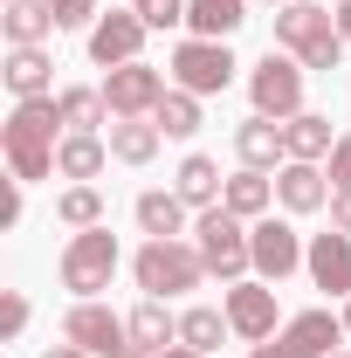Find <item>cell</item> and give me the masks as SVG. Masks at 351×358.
I'll return each mask as SVG.
<instances>
[{
    "label": "cell",
    "mask_w": 351,
    "mask_h": 358,
    "mask_svg": "<svg viewBox=\"0 0 351 358\" xmlns=\"http://www.w3.org/2000/svg\"><path fill=\"white\" fill-rule=\"evenodd\" d=\"M62 103L55 96H21L14 103V117H7V173L21 179V186H35V179L55 173V145H62Z\"/></svg>",
    "instance_id": "cell-1"
},
{
    "label": "cell",
    "mask_w": 351,
    "mask_h": 358,
    "mask_svg": "<svg viewBox=\"0 0 351 358\" xmlns=\"http://www.w3.org/2000/svg\"><path fill=\"white\" fill-rule=\"evenodd\" d=\"M275 42L289 48L303 69H338L345 62V35H338V14L317 7V0H289L275 14Z\"/></svg>",
    "instance_id": "cell-2"
},
{
    "label": "cell",
    "mask_w": 351,
    "mask_h": 358,
    "mask_svg": "<svg viewBox=\"0 0 351 358\" xmlns=\"http://www.w3.org/2000/svg\"><path fill=\"white\" fill-rule=\"evenodd\" d=\"M117 262H124V255H117V234H110V227H76L69 248H62V289H76V303H89V296L110 289Z\"/></svg>",
    "instance_id": "cell-3"
},
{
    "label": "cell",
    "mask_w": 351,
    "mask_h": 358,
    "mask_svg": "<svg viewBox=\"0 0 351 358\" xmlns=\"http://www.w3.org/2000/svg\"><path fill=\"white\" fill-rule=\"evenodd\" d=\"M193 248L207 255V275L220 282H248V268H255V248H248V221L241 214H227V207H207L200 221H193Z\"/></svg>",
    "instance_id": "cell-4"
},
{
    "label": "cell",
    "mask_w": 351,
    "mask_h": 358,
    "mask_svg": "<svg viewBox=\"0 0 351 358\" xmlns=\"http://www.w3.org/2000/svg\"><path fill=\"white\" fill-rule=\"evenodd\" d=\"M131 268H138V289L166 303V296H179V289H200L207 255H200V248H186V241H145Z\"/></svg>",
    "instance_id": "cell-5"
},
{
    "label": "cell",
    "mask_w": 351,
    "mask_h": 358,
    "mask_svg": "<svg viewBox=\"0 0 351 358\" xmlns=\"http://www.w3.org/2000/svg\"><path fill=\"white\" fill-rule=\"evenodd\" d=\"M248 96H255V117L289 124V117L303 110V62H289V55H275V48H268L262 62L248 69Z\"/></svg>",
    "instance_id": "cell-6"
},
{
    "label": "cell",
    "mask_w": 351,
    "mask_h": 358,
    "mask_svg": "<svg viewBox=\"0 0 351 358\" xmlns=\"http://www.w3.org/2000/svg\"><path fill=\"white\" fill-rule=\"evenodd\" d=\"M234 55H227V42H200V35H186V42L173 48V83L193 90V96H220V90L234 83Z\"/></svg>",
    "instance_id": "cell-7"
},
{
    "label": "cell",
    "mask_w": 351,
    "mask_h": 358,
    "mask_svg": "<svg viewBox=\"0 0 351 358\" xmlns=\"http://www.w3.org/2000/svg\"><path fill=\"white\" fill-rule=\"evenodd\" d=\"M62 338H69V345H83L89 358H117L124 345H131V317H117L110 303H96V296H89V303H76V310L62 317Z\"/></svg>",
    "instance_id": "cell-8"
},
{
    "label": "cell",
    "mask_w": 351,
    "mask_h": 358,
    "mask_svg": "<svg viewBox=\"0 0 351 358\" xmlns=\"http://www.w3.org/2000/svg\"><path fill=\"white\" fill-rule=\"evenodd\" d=\"M248 248H255V275H262V282H282V275H296V268H303V234H296V227L289 221H248Z\"/></svg>",
    "instance_id": "cell-9"
},
{
    "label": "cell",
    "mask_w": 351,
    "mask_h": 358,
    "mask_svg": "<svg viewBox=\"0 0 351 358\" xmlns=\"http://www.w3.org/2000/svg\"><path fill=\"white\" fill-rule=\"evenodd\" d=\"M159 96H166V76H159L152 62H117V69L103 76V103H110V117H152Z\"/></svg>",
    "instance_id": "cell-10"
},
{
    "label": "cell",
    "mask_w": 351,
    "mask_h": 358,
    "mask_svg": "<svg viewBox=\"0 0 351 358\" xmlns=\"http://www.w3.org/2000/svg\"><path fill=\"white\" fill-rule=\"evenodd\" d=\"M220 310L234 324V338H248V345H268L275 338V282H234L227 296H220Z\"/></svg>",
    "instance_id": "cell-11"
},
{
    "label": "cell",
    "mask_w": 351,
    "mask_h": 358,
    "mask_svg": "<svg viewBox=\"0 0 351 358\" xmlns=\"http://www.w3.org/2000/svg\"><path fill=\"white\" fill-rule=\"evenodd\" d=\"M351 331H345V317H331V310H303V317H289L282 331H275V358H338L331 345H345Z\"/></svg>",
    "instance_id": "cell-12"
},
{
    "label": "cell",
    "mask_w": 351,
    "mask_h": 358,
    "mask_svg": "<svg viewBox=\"0 0 351 358\" xmlns=\"http://www.w3.org/2000/svg\"><path fill=\"white\" fill-rule=\"evenodd\" d=\"M138 48H145V14H138V7L96 14V28H89V62L117 69V62H138Z\"/></svg>",
    "instance_id": "cell-13"
},
{
    "label": "cell",
    "mask_w": 351,
    "mask_h": 358,
    "mask_svg": "<svg viewBox=\"0 0 351 358\" xmlns=\"http://www.w3.org/2000/svg\"><path fill=\"white\" fill-rule=\"evenodd\" d=\"M303 268H310V282L317 289H331V296H351V234H317L310 241V255H303Z\"/></svg>",
    "instance_id": "cell-14"
},
{
    "label": "cell",
    "mask_w": 351,
    "mask_h": 358,
    "mask_svg": "<svg viewBox=\"0 0 351 358\" xmlns=\"http://www.w3.org/2000/svg\"><path fill=\"white\" fill-rule=\"evenodd\" d=\"M275 200L289 207V214H317V207H331V173H317L303 159H289L282 173H275Z\"/></svg>",
    "instance_id": "cell-15"
},
{
    "label": "cell",
    "mask_w": 351,
    "mask_h": 358,
    "mask_svg": "<svg viewBox=\"0 0 351 358\" xmlns=\"http://www.w3.org/2000/svg\"><path fill=\"white\" fill-rule=\"evenodd\" d=\"M103 159H110V138H96V131H62V145H55V173L76 179V186H89L103 173Z\"/></svg>",
    "instance_id": "cell-16"
},
{
    "label": "cell",
    "mask_w": 351,
    "mask_h": 358,
    "mask_svg": "<svg viewBox=\"0 0 351 358\" xmlns=\"http://www.w3.org/2000/svg\"><path fill=\"white\" fill-rule=\"evenodd\" d=\"M234 152H241V166H255V173L289 166V145H282V124H275V117H248V124L234 131Z\"/></svg>",
    "instance_id": "cell-17"
},
{
    "label": "cell",
    "mask_w": 351,
    "mask_h": 358,
    "mask_svg": "<svg viewBox=\"0 0 351 358\" xmlns=\"http://www.w3.org/2000/svg\"><path fill=\"white\" fill-rule=\"evenodd\" d=\"M7 90H14V103L21 96H55V62H48L42 48H7Z\"/></svg>",
    "instance_id": "cell-18"
},
{
    "label": "cell",
    "mask_w": 351,
    "mask_h": 358,
    "mask_svg": "<svg viewBox=\"0 0 351 358\" xmlns=\"http://www.w3.org/2000/svg\"><path fill=\"white\" fill-rule=\"evenodd\" d=\"M131 345H138V352H152V358H159V352H173V345H179V317L166 310L159 296H145V303L131 310Z\"/></svg>",
    "instance_id": "cell-19"
},
{
    "label": "cell",
    "mask_w": 351,
    "mask_h": 358,
    "mask_svg": "<svg viewBox=\"0 0 351 358\" xmlns=\"http://www.w3.org/2000/svg\"><path fill=\"white\" fill-rule=\"evenodd\" d=\"M241 21H248V0H186V28L200 42H227Z\"/></svg>",
    "instance_id": "cell-20"
},
{
    "label": "cell",
    "mask_w": 351,
    "mask_h": 358,
    "mask_svg": "<svg viewBox=\"0 0 351 358\" xmlns=\"http://www.w3.org/2000/svg\"><path fill=\"white\" fill-rule=\"evenodd\" d=\"M268 200H275V179L255 173V166H241V173L227 179V193H220V207H227V214H241V221H262Z\"/></svg>",
    "instance_id": "cell-21"
},
{
    "label": "cell",
    "mask_w": 351,
    "mask_h": 358,
    "mask_svg": "<svg viewBox=\"0 0 351 358\" xmlns=\"http://www.w3.org/2000/svg\"><path fill=\"white\" fill-rule=\"evenodd\" d=\"M138 227H145L152 241H179V227H186V200H179V193H166V186L138 193Z\"/></svg>",
    "instance_id": "cell-22"
},
{
    "label": "cell",
    "mask_w": 351,
    "mask_h": 358,
    "mask_svg": "<svg viewBox=\"0 0 351 358\" xmlns=\"http://www.w3.org/2000/svg\"><path fill=\"white\" fill-rule=\"evenodd\" d=\"M282 145H289V159H303V166H317V159H331V117H317V110H296L289 124H282Z\"/></svg>",
    "instance_id": "cell-23"
},
{
    "label": "cell",
    "mask_w": 351,
    "mask_h": 358,
    "mask_svg": "<svg viewBox=\"0 0 351 358\" xmlns=\"http://www.w3.org/2000/svg\"><path fill=\"white\" fill-rule=\"evenodd\" d=\"M159 145H166V131H159L152 117H110V159H124V166H145Z\"/></svg>",
    "instance_id": "cell-24"
},
{
    "label": "cell",
    "mask_w": 351,
    "mask_h": 358,
    "mask_svg": "<svg viewBox=\"0 0 351 358\" xmlns=\"http://www.w3.org/2000/svg\"><path fill=\"white\" fill-rule=\"evenodd\" d=\"M55 35L48 0H7V48H42Z\"/></svg>",
    "instance_id": "cell-25"
},
{
    "label": "cell",
    "mask_w": 351,
    "mask_h": 358,
    "mask_svg": "<svg viewBox=\"0 0 351 358\" xmlns=\"http://www.w3.org/2000/svg\"><path fill=\"white\" fill-rule=\"evenodd\" d=\"M173 193L186 200V207H200V214H207V207H220L227 179H220V166H214V159H200V152H193V159L179 166V186H173Z\"/></svg>",
    "instance_id": "cell-26"
},
{
    "label": "cell",
    "mask_w": 351,
    "mask_h": 358,
    "mask_svg": "<svg viewBox=\"0 0 351 358\" xmlns=\"http://www.w3.org/2000/svg\"><path fill=\"white\" fill-rule=\"evenodd\" d=\"M227 331H234V324H227V310H207V303H193V310L179 317V345H186V352H200V358L214 352Z\"/></svg>",
    "instance_id": "cell-27"
},
{
    "label": "cell",
    "mask_w": 351,
    "mask_h": 358,
    "mask_svg": "<svg viewBox=\"0 0 351 358\" xmlns=\"http://www.w3.org/2000/svg\"><path fill=\"white\" fill-rule=\"evenodd\" d=\"M152 124H159L166 138H193L200 131V96H193V90H166L159 110H152Z\"/></svg>",
    "instance_id": "cell-28"
},
{
    "label": "cell",
    "mask_w": 351,
    "mask_h": 358,
    "mask_svg": "<svg viewBox=\"0 0 351 358\" xmlns=\"http://www.w3.org/2000/svg\"><path fill=\"white\" fill-rule=\"evenodd\" d=\"M55 103H62V131H96V124L110 117V103H103V90H62Z\"/></svg>",
    "instance_id": "cell-29"
},
{
    "label": "cell",
    "mask_w": 351,
    "mask_h": 358,
    "mask_svg": "<svg viewBox=\"0 0 351 358\" xmlns=\"http://www.w3.org/2000/svg\"><path fill=\"white\" fill-rule=\"evenodd\" d=\"M55 221L62 227H103V193H96V186H69V193L55 200Z\"/></svg>",
    "instance_id": "cell-30"
},
{
    "label": "cell",
    "mask_w": 351,
    "mask_h": 358,
    "mask_svg": "<svg viewBox=\"0 0 351 358\" xmlns=\"http://www.w3.org/2000/svg\"><path fill=\"white\" fill-rule=\"evenodd\" d=\"M55 28H96V0H48Z\"/></svg>",
    "instance_id": "cell-31"
},
{
    "label": "cell",
    "mask_w": 351,
    "mask_h": 358,
    "mask_svg": "<svg viewBox=\"0 0 351 358\" xmlns=\"http://www.w3.org/2000/svg\"><path fill=\"white\" fill-rule=\"evenodd\" d=\"M21 331H28V296H21V289H7V303H0V338L14 345Z\"/></svg>",
    "instance_id": "cell-32"
},
{
    "label": "cell",
    "mask_w": 351,
    "mask_h": 358,
    "mask_svg": "<svg viewBox=\"0 0 351 358\" xmlns=\"http://www.w3.org/2000/svg\"><path fill=\"white\" fill-rule=\"evenodd\" d=\"M138 14H145V28H179L186 21V0H138Z\"/></svg>",
    "instance_id": "cell-33"
},
{
    "label": "cell",
    "mask_w": 351,
    "mask_h": 358,
    "mask_svg": "<svg viewBox=\"0 0 351 358\" xmlns=\"http://www.w3.org/2000/svg\"><path fill=\"white\" fill-rule=\"evenodd\" d=\"M331 193H351V131L331 145Z\"/></svg>",
    "instance_id": "cell-34"
},
{
    "label": "cell",
    "mask_w": 351,
    "mask_h": 358,
    "mask_svg": "<svg viewBox=\"0 0 351 358\" xmlns=\"http://www.w3.org/2000/svg\"><path fill=\"white\" fill-rule=\"evenodd\" d=\"M0 227H21V179H7V200H0Z\"/></svg>",
    "instance_id": "cell-35"
},
{
    "label": "cell",
    "mask_w": 351,
    "mask_h": 358,
    "mask_svg": "<svg viewBox=\"0 0 351 358\" xmlns=\"http://www.w3.org/2000/svg\"><path fill=\"white\" fill-rule=\"evenodd\" d=\"M331 227L351 234V193H331Z\"/></svg>",
    "instance_id": "cell-36"
},
{
    "label": "cell",
    "mask_w": 351,
    "mask_h": 358,
    "mask_svg": "<svg viewBox=\"0 0 351 358\" xmlns=\"http://www.w3.org/2000/svg\"><path fill=\"white\" fill-rule=\"evenodd\" d=\"M42 358H89L83 345H69V338H62V345H55V352H42Z\"/></svg>",
    "instance_id": "cell-37"
},
{
    "label": "cell",
    "mask_w": 351,
    "mask_h": 358,
    "mask_svg": "<svg viewBox=\"0 0 351 358\" xmlns=\"http://www.w3.org/2000/svg\"><path fill=\"white\" fill-rule=\"evenodd\" d=\"M338 35L351 42V0H338Z\"/></svg>",
    "instance_id": "cell-38"
},
{
    "label": "cell",
    "mask_w": 351,
    "mask_h": 358,
    "mask_svg": "<svg viewBox=\"0 0 351 358\" xmlns=\"http://www.w3.org/2000/svg\"><path fill=\"white\" fill-rule=\"evenodd\" d=\"M159 358H200V352H186V345H173V352H159Z\"/></svg>",
    "instance_id": "cell-39"
},
{
    "label": "cell",
    "mask_w": 351,
    "mask_h": 358,
    "mask_svg": "<svg viewBox=\"0 0 351 358\" xmlns=\"http://www.w3.org/2000/svg\"><path fill=\"white\" fill-rule=\"evenodd\" d=\"M248 358H275V345H255V352H248Z\"/></svg>",
    "instance_id": "cell-40"
},
{
    "label": "cell",
    "mask_w": 351,
    "mask_h": 358,
    "mask_svg": "<svg viewBox=\"0 0 351 358\" xmlns=\"http://www.w3.org/2000/svg\"><path fill=\"white\" fill-rule=\"evenodd\" d=\"M117 358H152V352H138V345H124V352H117Z\"/></svg>",
    "instance_id": "cell-41"
},
{
    "label": "cell",
    "mask_w": 351,
    "mask_h": 358,
    "mask_svg": "<svg viewBox=\"0 0 351 358\" xmlns=\"http://www.w3.org/2000/svg\"><path fill=\"white\" fill-rule=\"evenodd\" d=\"M345 331H351V296H345Z\"/></svg>",
    "instance_id": "cell-42"
},
{
    "label": "cell",
    "mask_w": 351,
    "mask_h": 358,
    "mask_svg": "<svg viewBox=\"0 0 351 358\" xmlns=\"http://www.w3.org/2000/svg\"><path fill=\"white\" fill-rule=\"evenodd\" d=\"M275 7H289V0H275Z\"/></svg>",
    "instance_id": "cell-43"
},
{
    "label": "cell",
    "mask_w": 351,
    "mask_h": 358,
    "mask_svg": "<svg viewBox=\"0 0 351 358\" xmlns=\"http://www.w3.org/2000/svg\"><path fill=\"white\" fill-rule=\"evenodd\" d=\"M338 358H351V352H338Z\"/></svg>",
    "instance_id": "cell-44"
},
{
    "label": "cell",
    "mask_w": 351,
    "mask_h": 358,
    "mask_svg": "<svg viewBox=\"0 0 351 358\" xmlns=\"http://www.w3.org/2000/svg\"><path fill=\"white\" fill-rule=\"evenodd\" d=\"M131 7H138V0H131Z\"/></svg>",
    "instance_id": "cell-45"
}]
</instances>
